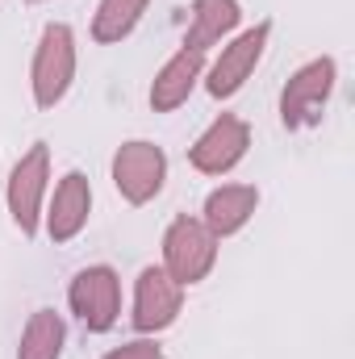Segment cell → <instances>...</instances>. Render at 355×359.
I'll return each instance as SVG.
<instances>
[{"label":"cell","mask_w":355,"mask_h":359,"mask_svg":"<svg viewBox=\"0 0 355 359\" xmlns=\"http://www.w3.org/2000/svg\"><path fill=\"white\" fill-rule=\"evenodd\" d=\"M29 4H42V0H29Z\"/></svg>","instance_id":"17"},{"label":"cell","mask_w":355,"mask_h":359,"mask_svg":"<svg viewBox=\"0 0 355 359\" xmlns=\"http://www.w3.org/2000/svg\"><path fill=\"white\" fill-rule=\"evenodd\" d=\"M88 217H92V184H88V176H84V172L59 176V184H55L51 196H46V209H42V230H46V238L63 247V243H72V238L84 234Z\"/></svg>","instance_id":"10"},{"label":"cell","mask_w":355,"mask_h":359,"mask_svg":"<svg viewBox=\"0 0 355 359\" xmlns=\"http://www.w3.org/2000/svg\"><path fill=\"white\" fill-rule=\"evenodd\" d=\"M180 309H184V284H176L163 268H142L134 280V305H130V322L138 334L155 339L168 326H176Z\"/></svg>","instance_id":"9"},{"label":"cell","mask_w":355,"mask_h":359,"mask_svg":"<svg viewBox=\"0 0 355 359\" xmlns=\"http://www.w3.org/2000/svg\"><path fill=\"white\" fill-rule=\"evenodd\" d=\"M247 151H251V126H247V117L217 113L201 130V138L188 147V163L201 176H226V172H234L247 159Z\"/></svg>","instance_id":"8"},{"label":"cell","mask_w":355,"mask_h":359,"mask_svg":"<svg viewBox=\"0 0 355 359\" xmlns=\"http://www.w3.org/2000/svg\"><path fill=\"white\" fill-rule=\"evenodd\" d=\"M267 38H272V21H255L251 29L234 34L213 63H205V92L213 100H230L234 92H243V84L255 76L260 59L267 50Z\"/></svg>","instance_id":"7"},{"label":"cell","mask_w":355,"mask_h":359,"mask_svg":"<svg viewBox=\"0 0 355 359\" xmlns=\"http://www.w3.org/2000/svg\"><path fill=\"white\" fill-rule=\"evenodd\" d=\"M46 196H51V147L34 142L4 180V205H8V217L21 230V238H38Z\"/></svg>","instance_id":"2"},{"label":"cell","mask_w":355,"mask_h":359,"mask_svg":"<svg viewBox=\"0 0 355 359\" xmlns=\"http://www.w3.org/2000/svg\"><path fill=\"white\" fill-rule=\"evenodd\" d=\"M151 0H100L96 13H92V42L100 46H113V42H126L138 21L147 17Z\"/></svg>","instance_id":"15"},{"label":"cell","mask_w":355,"mask_h":359,"mask_svg":"<svg viewBox=\"0 0 355 359\" xmlns=\"http://www.w3.org/2000/svg\"><path fill=\"white\" fill-rule=\"evenodd\" d=\"M260 209V188L255 184H222L205 196L201 205V222L209 226V234L222 243V238H234Z\"/></svg>","instance_id":"12"},{"label":"cell","mask_w":355,"mask_h":359,"mask_svg":"<svg viewBox=\"0 0 355 359\" xmlns=\"http://www.w3.org/2000/svg\"><path fill=\"white\" fill-rule=\"evenodd\" d=\"M243 21V4L239 0H192L188 8V29H184V46H196V50H213L222 46Z\"/></svg>","instance_id":"13"},{"label":"cell","mask_w":355,"mask_h":359,"mask_svg":"<svg viewBox=\"0 0 355 359\" xmlns=\"http://www.w3.org/2000/svg\"><path fill=\"white\" fill-rule=\"evenodd\" d=\"M63 347H67V322L55 309H34L21 330L17 359H63Z\"/></svg>","instance_id":"14"},{"label":"cell","mask_w":355,"mask_h":359,"mask_svg":"<svg viewBox=\"0 0 355 359\" xmlns=\"http://www.w3.org/2000/svg\"><path fill=\"white\" fill-rule=\"evenodd\" d=\"M335 84H339V63L330 55L301 63L288 76V84L280 88V121H284V130L318 126L326 104H330V96H335Z\"/></svg>","instance_id":"3"},{"label":"cell","mask_w":355,"mask_h":359,"mask_svg":"<svg viewBox=\"0 0 355 359\" xmlns=\"http://www.w3.org/2000/svg\"><path fill=\"white\" fill-rule=\"evenodd\" d=\"M76 67H80V46H76V29L67 21H46L34 46V63H29V92L38 109H55L63 104V96L76 84Z\"/></svg>","instance_id":"1"},{"label":"cell","mask_w":355,"mask_h":359,"mask_svg":"<svg viewBox=\"0 0 355 359\" xmlns=\"http://www.w3.org/2000/svg\"><path fill=\"white\" fill-rule=\"evenodd\" d=\"M109 176H113V188L121 192L126 205H151L168 184V155L159 142L130 138L113 151Z\"/></svg>","instance_id":"5"},{"label":"cell","mask_w":355,"mask_h":359,"mask_svg":"<svg viewBox=\"0 0 355 359\" xmlns=\"http://www.w3.org/2000/svg\"><path fill=\"white\" fill-rule=\"evenodd\" d=\"M205 63H209L205 50L180 42V50L155 72V80H151V109L155 113H176L180 104H188V96L205 80Z\"/></svg>","instance_id":"11"},{"label":"cell","mask_w":355,"mask_h":359,"mask_svg":"<svg viewBox=\"0 0 355 359\" xmlns=\"http://www.w3.org/2000/svg\"><path fill=\"white\" fill-rule=\"evenodd\" d=\"M100 359H168V355H163V347H159L155 339H147V334H138V339H130V343H121V347H113V351H105Z\"/></svg>","instance_id":"16"},{"label":"cell","mask_w":355,"mask_h":359,"mask_svg":"<svg viewBox=\"0 0 355 359\" xmlns=\"http://www.w3.org/2000/svg\"><path fill=\"white\" fill-rule=\"evenodd\" d=\"M67 305L88 334H109L121 318V276L109 264L80 268L67 284Z\"/></svg>","instance_id":"6"},{"label":"cell","mask_w":355,"mask_h":359,"mask_svg":"<svg viewBox=\"0 0 355 359\" xmlns=\"http://www.w3.org/2000/svg\"><path fill=\"white\" fill-rule=\"evenodd\" d=\"M217 247H222V243L209 234V226H205L201 217L180 213V217H172V226L163 230V264H159V268L168 271L176 284L192 288V284H201V280L213 271Z\"/></svg>","instance_id":"4"}]
</instances>
